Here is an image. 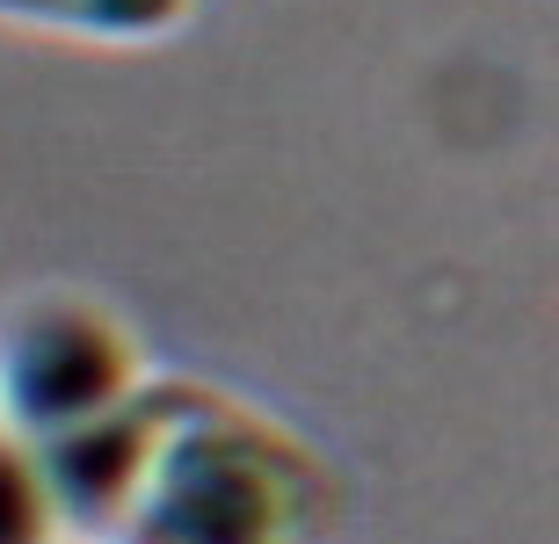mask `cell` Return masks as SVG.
Returning <instances> with one entry per match:
<instances>
[{"instance_id":"1","label":"cell","mask_w":559,"mask_h":544,"mask_svg":"<svg viewBox=\"0 0 559 544\" xmlns=\"http://www.w3.org/2000/svg\"><path fill=\"white\" fill-rule=\"evenodd\" d=\"M342 486L298 428L204 377H160V428L95 544H328Z\"/></svg>"},{"instance_id":"2","label":"cell","mask_w":559,"mask_h":544,"mask_svg":"<svg viewBox=\"0 0 559 544\" xmlns=\"http://www.w3.org/2000/svg\"><path fill=\"white\" fill-rule=\"evenodd\" d=\"M145 377L153 363L139 335L95 298H29L0 327V421L29 450L109 421Z\"/></svg>"},{"instance_id":"3","label":"cell","mask_w":559,"mask_h":544,"mask_svg":"<svg viewBox=\"0 0 559 544\" xmlns=\"http://www.w3.org/2000/svg\"><path fill=\"white\" fill-rule=\"evenodd\" d=\"M197 15V0H0L8 29H37V37H73V44H160Z\"/></svg>"},{"instance_id":"4","label":"cell","mask_w":559,"mask_h":544,"mask_svg":"<svg viewBox=\"0 0 559 544\" xmlns=\"http://www.w3.org/2000/svg\"><path fill=\"white\" fill-rule=\"evenodd\" d=\"M0 544H66L51 494L37 480V458L8 421H0Z\"/></svg>"}]
</instances>
